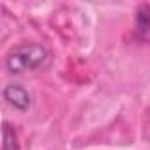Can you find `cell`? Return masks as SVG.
Masks as SVG:
<instances>
[{
	"label": "cell",
	"instance_id": "2",
	"mask_svg": "<svg viewBox=\"0 0 150 150\" xmlns=\"http://www.w3.org/2000/svg\"><path fill=\"white\" fill-rule=\"evenodd\" d=\"M4 99L16 110L20 111H25L30 108V96L28 92L20 87V85H7L4 88Z\"/></svg>",
	"mask_w": 150,
	"mask_h": 150
},
{
	"label": "cell",
	"instance_id": "4",
	"mask_svg": "<svg viewBox=\"0 0 150 150\" xmlns=\"http://www.w3.org/2000/svg\"><path fill=\"white\" fill-rule=\"evenodd\" d=\"M2 150H20L18 141H16V132L7 124L4 125V148Z\"/></svg>",
	"mask_w": 150,
	"mask_h": 150
},
{
	"label": "cell",
	"instance_id": "1",
	"mask_svg": "<svg viewBox=\"0 0 150 150\" xmlns=\"http://www.w3.org/2000/svg\"><path fill=\"white\" fill-rule=\"evenodd\" d=\"M51 55L50 51L41 46V44H23L18 46L14 51H11V55L7 57V69L11 72H25V71H32V69H44L46 65H50Z\"/></svg>",
	"mask_w": 150,
	"mask_h": 150
},
{
	"label": "cell",
	"instance_id": "3",
	"mask_svg": "<svg viewBox=\"0 0 150 150\" xmlns=\"http://www.w3.org/2000/svg\"><path fill=\"white\" fill-rule=\"evenodd\" d=\"M136 32L139 34V39L150 41V7L141 6L136 14Z\"/></svg>",
	"mask_w": 150,
	"mask_h": 150
}]
</instances>
